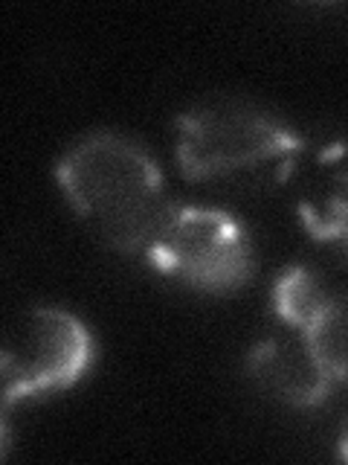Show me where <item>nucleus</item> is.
Masks as SVG:
<instances>
[{"label": "nucleus", "instance_id": "obj_8", "mask_svg": "<svg viewBox=\"0 0 348 465\" xmlns=\"http://www.w3.org/2000/svg\"><path fill=\"white\" fill-rule=\"evenodd\" d=\"M323 367L337 378L348 381V297H337L328 317L311 334H302Z\"/></svg>", "mask_w": 348, "mask_h": 465}, {"label": "nucleus", "instance_id": "obj_6", "mask_svg": "<svg viewBox=\"0 0 348 465\" xmlns=\"http://www.w3.org/2000/svg\"><path fill=\"white\" fill-rule=\"evenodd\" d=\"M337 294L319 282V276L304 268H287L273 285V312L279 314L282 323H287L299 334H311L328 317Z\"/></svg>", "mask_w": 348, "mask_h": 465}, {"label": "nucleus", "instance_id": "obj_1", "mask_svg": "<svg viewBox=\"0 0 348 465\" xmlns=\"http://www.w3.org/2000/svg\"><path fill=\"white\" fill-rule=\"evenodd\" d=\"M55 181L82 222L122 253H145L174 210L154 157L113 131L72 143L55 163Z\"/></svg>", "mask_w": 348, "mask_h": 465}, {"label": "nucleus", "instance_id": "obj_4", "mask_svg": "<svg viewBox=\"0 0 348 465\" xmlns=\"http://www.w3.org/2000/svg\"><path fill=\"white\" fill-rule=\"evenodd\" d=\"M93 358L91 331L76 314L35 305L9 326L0 349L4 411L12 404L67 390Z\"/></svg>", "mask_w": 348, "mask_h": 465}, {"label": "nucleus", "instance_id": "obj_9", "mask_svg": "<svg viewBox=\"0 0 348 465\" xmlns=\"http://www.w3.org/2000/svg\"><path fill=\"white\" fill-rule=\"evenodd\" d=\"M337 448H340V457H343V460H348V419L343 421V428H340Z\"/></svg>", "mask_w": 348, "mask_h": 465}, {"label": "nucleus", "instance_id": "obj_2", "mask_svg": "<svg viewBox=\"0 0 348 465\" xmlns=\"http://www.w3.org/2000/svg\"><path fill=\"white\" fill-rule=\"evenodd\" d=\"M178 163L188 181L294 169L302 137L265 108L244 99H207L178 116Z\"/></svg>", "mask_w": 348, "mask_h": 465}, {"label": "nucleus", "instance_id": "obj_3", "mask_svg": "<svg viewBox=\"0 0 348 465\" xmlns=\"http://www.w3.org/2000/svg\"><path fill=\"white\" fill-rule=\"evenodd\" d=\"M145 256L160 273L209 294L238 291L256 265L250 236L238 218L198 203H174Z\"/></svg>", "mask_w": 348, "mask_h": 465}, {"label": "nucleus", "instance_id": "obj_5", "mask_svg": "<svg viewBox=\"0 0 348 465\" xmlns=\"http://www.w3.org/2000/svg\"><path fill=\"white\" fill-rule=\"evenodd\" d=\"M246 372L267 396L287 407H302V411L328 401L334 387L340 384L299 331L294 338L273 334V338L258 341L246 352Z\"/></svg>", "mask_w": 348, "mask_h": 465}, {"label": "nucleus", "instance_id": "obj_7", "mask_svg": "<svg viewBox=\"0 0 348 465\" xmlns=\"http://www.w3.org/2000/svg\"><path fill=\"white\" fill-rule=\"evenodd\" d=\"M299 222L311 239L340 247L348 256V169L325 174V181L299 201Z\"/></svg>", "mask_w": 348, "mask_h": 465}]
</instances>
